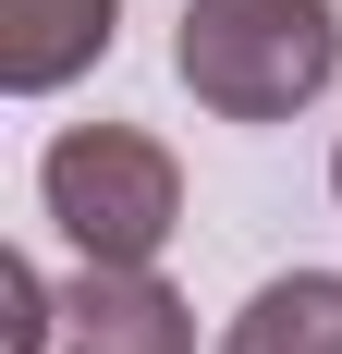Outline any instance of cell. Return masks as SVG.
<instances>
[{
	"label": "cell",
	"mask_w": 342,
	"mask_h": 354,
	"mask_svg": "<svg viewBox=\"0 0 342 354\" xmlns=\"http://www.w3.org/2000/svg\"><path fill=\"white\" fill-rule=\"evenodd\" d=\"M171 73L220 122H294L342 73V0H183Z\"/></svg>",
	"instance_id": "obj_1"
},
{
	"label": "cell",
	"mask_w": 342,
	"mask_h": 354,
	"mask_svg": "<svg viewBox=\"0 0 342 354\" xmlns=\"http://www.w3.org/2000/svg\"><path fill=\"white\" fill-rule=\"evenodd\" d=\"M110 37H123V0H0V86L49 98L110 62Z\"/></svg>",
	"instance_id": "obj_4"
},
{
	"label": "cell",
	"mask_w": 342,
	"mask_h": 354,
	"mask_svg": "<svg viewBox=\"0 0 342 354\" xmlns=\"http://www.w3.org/2000/svg\"><path fill=\"white\" fill-rule=\"evenodd\" d=\"M49 318L62 293L37 281V257H0V354H49Z\"/></svg>",
	"instance_id": "obj_6"
},
{
	"label": "cell",
	"mask_w": 342,
	"mask_h": 354,
	"mask_svg": "<svg viewBox=\"0 0 342 354\" xmlns=\"http://www.w3.org/2000/svg\"><path fill=\"white\" fill-rule=\"evenodd\" d=\"M37 196L62 220V245L98 257V269H147L183 232V159L159 135H135V122H73V135H49Z\"/></svg>",
	"instance_id": "obj_2"
},
{
	"label": "cell",
	"mask_w": 342,
	"mask_h": 354,
	"mask_svg": "<svg viewBox=\"0 0 342 354\" xmlns=\"http://www.w3.org/2000/svg\"><path fill=\"white\" fill-rule=\"evenodd\" d=\"M49 354H196V306L159 281V269H73L62 318H49Z\"/></svg>",
	"instance_id": "obj_3"
},
{
	"label": "cell",
	"mask_w": 342,
	"mask_h": 354,
	"mask_svg": "<svg viewBox=\"0 0 342 354\" xmlns=\"http://www.w3.org/2000/svg\"><path fill=\"white\" fill-rule=\"evenodd\" d=\"M330 196H342V147H330Z\"/></svg>",
	"instance_id": "obj_7"
},
{
	"label": "cell",
	"mask_w": 342,
	"mask_h": 354,
	"mask_svg": "<svg viewBox=\"0 0 342 354\" xmlns=\"http://www.w3.org/2000/svg\"><path fill=\"white\" fill-rule=\"evenodd\" d=\"M220 354H342V269H281L233 306Z\"/></svg>",
	"instance_id": "obj_5"
}]
</instances>
